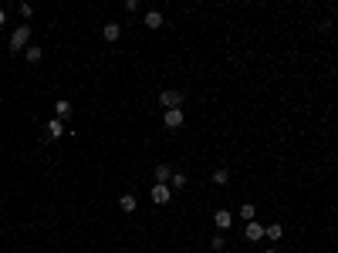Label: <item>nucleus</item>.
Here are the masks:
<instances>
[{
  "mask_svg": "<svg viewBox=\"0 0 338 253\" xmlns=\"http://www.w3.org/2000/svg\"><path fill=\"white\" fill-rule=\"evenodd\" d=\"M31 37H34V27H31V24H21V27H14V34H11V51H14V54H21L24 47L31 44Z\"/></svg>",
  "mask_w": 338,
  "mask_h": 253,
  "instance_id": "obj_1",
  "label": "nucleus"
},
{
  "mask_svg": "<svg viewBox=\"0 0 338 253\" xmlns=\"http://www.w3.org/2000/svg\"><path fill=\"white\" fill-rule=\"evenodd\" d=\"M159 105L162 108H183V91H176V88H162L159 91Z\"/></svg>",
  "mask_w": 338,
  "mask_h": 253,
  "instance_id": "obj_2",
  "label": "nucleus"
},
{
  "mask_svg": "<svg viewBox=\"0 0 338 253\" xmlns=\"http://www.w3.org/2000/svg\"><path fill=\"white\" fill-rule=\"evenodd\" d=\"M183 121H186L183 108H169V111H162V125H166V129H183Z\"/></svg>",
  "mask_w": 338,
  "mask_h": 253,
  "instance_id": "obj_3",
  "label": "nucleus"
},
{
  "mask_svg": "<svg viewBox=\"0 0 338 253\" xmlns=\"http://www.w3.org/2000/svg\"><path fill=\"white\" fill-rule=\"evenodd\" d=\"M169 196H173L169 182H156V186H152V203H156V206H166V203H169Z\"/></svg>",
  "mask_w": 338,
  "mask_h": 253,
  "instance_id": "obj_4",
  "label": "nucleus"
},
{
  "mask_svg": "<svg viewBox=\"0 0 338 253\" xmlns=\"http://www.w3.org/2000/svg\"><path fill=\"white\" fill-rule=\"evenodd\" d=\"M213 223H216V230H220V233H227L230 226H234V213H230V209H216Z\"/></svg>",
  "mask_w": 338,
  "mask_h": 253,
  "instance_id": "obj_5",
  "label": "nucleus"
},
{
  "mask_svg": "<svg viewBox=\"0 0 338 253\" xmlns=\"http://www.w3.org/2000/svg\"><path fill=\"white\" fill-rule=\"evenodd\" d=\"M244 236H247L250 243H257V240H264V226H260L257 220H254V223H247V226H244Z\"/></svg>",
  "mask_w": 338,
  "mask_h": 253,
  "instance_id": "obj_6",
  "label": "nucleus"
},
{
  "mask_svg": "<svg viewBox=\"0 0 338 253\" xmlns=\"http://www.w3.org/2000/svg\"><path fill=\"white\" fill-rule=\"evenodd\" d=\"M71 111H75V108H71V101H68V98H58L54 101V118L65 121V118H71Z\"/></svg>",
  "mask_w": 338,
  "mask_h": 253,
  "instance_id": "obj_7",
  "label": "nucleus"
},
{
  "mask_svg": "<svg viewBox=\"0 0 338 253\" xmlns=\"http://www.w3.org/2000/svg\"><path fill=\"white\" fill-rule=\"evenodd\" d=\"M101 37H105V41H119V37H122V24L108 21L105 27H101Z\"/></svg>",
  "mask_w": 338,
  "mask_h": 253,
  "instance_id": "obj_8",
  "label": "nucleus"
},
{
  "mask_svg": "<svg viewBox=\"0 0 338 253\" xmlns=\"http://www.w3.org/2000/svg\"><path fill=\"white\" fill-rule=\"evenodd\" d=\"M61 135H65V121H61V118H51V121H47V139H51V142H58Z\"/></svg>",
  "mask_w": 338,
  "mask_h": 253,
  "instance_id": "obj_9",
  "label": "nucleus"
},
{
  "mask_svg": "<svg viewBox=\"0 0 338 253\" xmlns=\"http://www.w3.org/2000/svg\"><path fill=\"white\" fill-rule=\"evenodd\" d=\"M41 57H44V51H41L37 44H27V47H24V61H27V65H37Z\"/></svg>",
  "mask_w": 338,
  "mask_h": 253,
  "instance_id": "obj_10",
  "label": "nucleus"
},
{
  "mask_svg": "<svg viewBox=\"0 0 338 253\" xmlns=\"http://www.w3.org/2000/svg\"><path fill=\"white\" fill-rule=\"evenodd\" d=\"M162 21H166V17H162V11H149L146 14V27H149V31H159V27H162Z\"/></svg>",
  "mask_w": 338,
  "mask_h": 253,
  "instance_id": "obj_11",
  "label": "nucleus"
},
{
  "mask_svg": "<svg viewBox=\"0 0 338 253\" xmlns=\"http://www.w3.org/2000/svg\"><path fill=\"white\" fill-rule=\"evenodd\" d=\"M264 236H267V240H274V243L284 240V226H281V223H270V226H264Z\"/></svg>",
  "mask_w": 338,
  "mask_h": 253,
  "instance_id": "obj_12",
  "label": "nucleus"
},
{
  "mask_svg": "<svg viewBox=\"0 0 338 253\" xmlns=\"http://www.w3.org/2000/svg\"><path fill=\"white\" fill-rule=\"evenodd\" d=\"M119 209H122V213H135V196L132 193H122V196H119Z\"/></svg>",
  "mask_w": 338,
  "mask_h": 253,
  "instance_id": "obj_13",
  "label": "nucleus"
},
{
  "mask_svg": "<svg viewBox=\"0 0 338 253\" xmlns=\"http://www.w3.org/2000/svg\"><path fill=\"white\" fill-rule=\"evenodd\" d=\"M173 179V169H169V162H159L156 165V182H169Z\"/></svg>",
  "mask_w": 338,
  "mask_h": 253,
  "instance_id": "obj_14",
  "label": "nucleus"
},
{
  "mask_svg": "<svg viewBox=\"0 0 338 253\" xmlns=\"http://www.w3.org/2000/svg\"><path fill=\"white\" fill-rule=\"evenodd\" d=\"M237 216H240V220H247V223H254V216H257V206H254V203H244Z\"/></svg>",
  "mask_w": 338,
  "mask_h": 253,
  "instance_id": "obj_15",
  "label": "nucleus"
},
{
  "mask_svg": "<svg viewBox=\"0 0 338 253\" xmlns=\"http://www.w3.org/2000/svg\"><path fill=\"white\" fill-rule=\"evenodd\" d=\"M213 182H216V186H227V182H230V169H223V165L213 169Z\"/></svg>",
  "mask_w": 338,
  "mask_h": 253,
  "instance_id": "obj_16",
  "label": "nucleus"
},
{
  "mask_svg": "<svg viewBox=\"0 0 338 253\" xmlns=\"http://www.w3.org/2000/svg\"><path fill=\"white\" fill-rule=\"evenodd\" d=\"M223 246H227V236L223 233H216L213 240H210V250H223Z\"/></svg>",
  "mask_w": 338,
  "mask_h": 253,
  "instance_id": "obj_17",
  "label": "nucleus"
},
{
  "mask_svg": "<svg viewBox=\"0 0 338 253\" xmlns=\"http://www.w3.org/2000/svg\"><path fill=\"white\" fill-rule=\"evenodd\" d=\"M169 182H173V189H183V186H186V176H183V172H173Z\"/></svg>",
  "mask_w": 338,
  "mask_h": 253,
  "instance_id": "obj_18",
  "label": "nucleus"
},
{
  "mask_svg": "<svg viewBox=\"0 0 338 253\" xmlns=\"http://www.w3.org/2000/svg\"><path fill=\"white\" fill-rule=\"evenodd\" d=\"M21 17H34V7H31V4H21Z\"/></svg>",
  "mask_w": 338,
  "mask_h": 253,
  "instance_id": "obj_19",
  "label": "nucleus"
},
{
  "mask_svg": "<svg viewBox=\"0 0 338 253\" xmlns=\"http://www.w3.org/2000/svg\"><path fill=\"white\" fill-rule=\"evenodd\" d=\"M4 24H7V11H4V7H0V27H4Z\"/></svg>",
  "mask_w": 338,
  "mask_h": 253,
  "instance_id": "obj_20",
  "label": "nucleus"
},
{
  "mask_svg": "<svg viewBox=\"0 0 338 253\" xmlns=\"http://www.w3.org/2000/svg\"><path fill=\"white\" fill-rule=\"evenodd\" d=\"M264 253H277V250H274V246H267V250H264Z\"/></svg>",
  "mask_w": 338,
  "mask_h": 253,
  "instance_id": "obj_21",
  "label": "nucleus"
}]
</instances>
